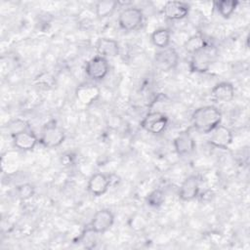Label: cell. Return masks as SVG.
I'll return each mask as SVG.
<instances>
[{
  "mask_svg": "<svg viewBox=\"0 0 250 250\" xmlns=\"http://www.w3.org/2000/svg\"><path fill=\"white\" fill-rule=\"evenodd\" d=\"M222 122L221 111L213 105H204L196 108L191 114L193 128L202 133L209 134Z\"/></svg>",
  "mask_w": 250,
  "mask_h": 250,
  "instance_id": "cell-1",
  "label": "cell"
},
{
  "mask_svg": "<svg viewBox=\"0 0 250 250\" xmlns=\"http://www.w3.org/2000/svg\"><path fill=\"white\" fill-rule=\"evenodd\" d=\"M218 52L216 48L208 44L202 50L191 55L189 61V70L195 73H205L207 72L211 65L214 63L217 58Z\"/></svg>",
  "mask_w": 250,
  "mask_h": 250,
  "instance_id": "cell-2",
  "label": "cell"
},
{
  "mask_svg": "<svg viewBox=\"0 0 250 250\" xmlns=\"http://www.w3.org/2000/svg\"><path fill=\"white\" fill-rule=\"evenodd\" d=\"M65 139L63 129L57 124L56 121L51 120L47 122L40 133L39 144L48 148H55L60 146Z\"/></svg>",
  "mask_w": 250,
  "mask_h": 250,
  "instance_id": "cell-3",
  "label": "cell"
},
{
  "mask_svg": "<svg viewBox=\"0 0 250 250\" xmlns=\"http://www.w3.org/2000/svg\"><path fill=\"white\" fill-rule=\"evenodd\" d=\"M144 21L143 11L136 7L126 8L118 15V24L125 31H135L139 29Z\"/></svg>",
  "mask_w": 250,
  "mask_h": 250,
  "instance_id": "cell-4",
  "label": "cell"
},
{
  "mask_svg": "<svg viewBox=\"0 0 250 250\" xmlns=\"http://www.w3.org/2000/svg\"><path fill=\"white\" fill-rule=\"evenodd\" d=\"M168 122V116L164 112L153 110L146 114L141 121V127L152 135H159L165 131Z\"/></svg>",
  "mask_w": 250,
  "mask_h": 250,
  "instance_id": "cell-5",
  "label": "cell"
},
{
  "mask_svg": "<svg viewBox=\"0 0 250 250\" xmlns=\"http://www.w3.org/2000/svg\"><path fill=\"white\" fill-rule=\"evenodd\" d=\"M109 71L108 61L101 56H95L90 59L85 65V72L87 76L94 81L103 80Z\"/></svg>",
  "mask_w": 250,
  "mask_h": 250,
  "instance_id": "cell-6",
  "label": "cell"
},
{
  "mask_svg": "<svg viewBox=\"0 0 250 250\" xmlns=\"http://www.w3.org/2000/svg\"><path fill=\"white\" fill-rule=\"evenodd\" d=\"M114 224V215L109 209H101L97 211L88 228L95 231L97 234L104 233L109 230Z\"/></svg>",
  "mask_w": 250,
  "mask_h": 250,
  "instance_id": "cell-7",
  "label": "cell"
},
{
  "mask_svg": "<svg viewBox=\"0 0 250 250\" xmlns=\"http://www.w3.org/2000/svg\"><path fill=\"white\" fill-rule=\"evenodd\" d=\"M233 135L232 132L224 125L217 126L209 133L208 143L217 148L227 149L232 144Z\"/></svg>",
  "mask_w": 250,
  "mask_h": 250,
  "instance_id": "cell-8",
  "label": "cell"
},
{
  "mask_svg": "<svg viewBox=\"0 0 250 250\" xmlns=\"http://www.w3.org/2000/svg\"><path fill=\"white\" fill-rule=\"evenodd\" d=\"M154 62L159 69L162 71H169L176 68L178 65L179 55L174 48L167 47L155 54Z\"/></svg>",
  "mask_w": 250,
  "mask_h": 250,
  "instance_id": "cell-9",
  "label": "cell"
},
{
  "mask_svg": "<svg viewBox=\"0 0 250 250\" xmlns=\"http://www.w3.org/2000/svg\"><path fill=\"white\" fill-rule=\"evenodd\" d=\"M200 192V179L196 175H190L186 178L179 188V197L183 201H191L195 199Z\"/></svg>",
  "mask_w": 250,
  "mask_h": 250,
  "instance_id": "cell-10",
  "label": "cell"
},
{
  "mask_svg": "<svg viewBox=\"0 0 250 250\" xmlns=\"http://www.w3.org/2000/svg\"><path fill=\"white\" fill-rule=\"evenodd\" d=\"M12 140L14 146L23 151L33 150L39 143V138L31 129L12 136Z\"/></svg>",
  "mask_w": 250,
  "mask_h": 250,
  "instance_id": "cell-11",
  "label": "cell"
},
{
  "mask_svg": "<svg viewBox=\"0 0 250 250\" xmlns=\"http://www.w3.org/2000/svg\"><path fill=\"white\" fill-rule=\"evenodd\" d=\"M189 13V5L182 1H168L163 6V14L170 21H180Z\"/></svg>",
  "mask_w": 250,
  "mask_h": 250,
  "instance_id": "cell-12",
  "label": "cell"
},
{
  "mask_svg": "<svg viewBox=\"0 0 250 250\" xmlns=\"http://www.w3.org/2000/svg\"><path fill=\"white\" fill-rule=\"evenodd\" d=\"M100 94V88L92 83L81 84L75 90L77 101L84 105H90L95 103L99 99Z\"/></svg>",
  "mask_w": 250,
  "mask_h": 250,
  "instance_id": "cell-13",
  "label": "cell"
},
{
  "mask_svg": "<svg viewBox=\"0 0 250 250\" xmlns=\"http://www.w3.org/2000/svg\"><path fill=\"white\" fill-rule=\"evenodd\" d=\"M110 187V178L103 173L93 174L87 185L88 191L94 196H102Z\"/></svg>",
  "mask_w": 250,
  "mask_h": 250,
  "instance_id": "cell-14",
  "label": "cell"
},
{
  "mask_svg": "<svg viewBox=\"0 0 250 250\" xmlns=\"http://www.w3.org/2000/svg\"><path fill=\"white\" fill-rule=\"evenodd\" d=\"M173 146L175 151L181 156L191 154L196 147V144L193 137L188 131L180 133L173 140Z\"/></svg>",
  "mask_w": 250,
  "mask_h": 250,
  "instance_id": "cell-15",
  "label": "cell"
},
{
  "mask_svg": "<svg viewBox=\"0 0 250 250\" xmlns=\"http://www.w3.org/2000/svg\"><path fill=\"white\" fill-rule=\"evenodd\" d=\"M234 87L229 82H220L216 84L210 93V98L216 103H229L234 98Z\"/></svg>",
  "mask_w": 250,
  "mask_h": 250,
  "instance_id": "cell-16",
  "label": "cell"
},
{
  "mask_svg": "<svg viewBox=\"0 0 250 250\" xmlns=\"http://www.w3.org/2000/svg\"><path fill=\"white\" fill-rule=\"evenodd\" d=\"M119 44L113 38L102 37L96 43V51L98 56L103 58H115L119 54Z\"/></svg>",
  "mask_w": 250,
  "mask_h": 250,
  "instance_id": "cell-17",
  "label": "cell"
},
{
  "mask_svg": "<svg viewBox=\"0 0 250 250\" xmlns=\"http://www.w3.org/2000/svg\"><path fill=\"white\" fill-rule=\"evenodd\" d=\"M208 44L209 43L207 42V40L201 33H196V34H193L190 37H188L185 41L183 47L187 53L193 55L194 53L205 48Z\"/></svg>",
  "mask_w": 250,
  "mask_h": 250,
  "instance_id": "cell-18",
  "label": "cell"
},
{
  "mask_svg": "<svg viewBox=\"0 0 250 250\" xmlns=\"http://www.w3.org/2000/svg\"><path fill=\"white\" fill-rule=\"evenodd\" d=\"M150 40L155 47L159 49H165L170 45L171 32L167 28H157L151 33Z\"/></svg>",
  "mask_w": 250,
  "mask_h": 250,
  "instance_id": "cell-19",
  "label": "cell"
},
{
  "mask_svg": "<svg viewBox=\"0 0 250 250\" xmlns=\"http://www.w3.org/2000/svg\"><path fill=\"white\" fill-rule=\"evenodd\" d=\"M118 7V2L113 0H104L97 2L95 6L96 16L99 19H106L110 17Z\"/></svg>",
  "mask_w": 250,
  "mask_h": 250,
  "instance_id": "cell-20",
  "label": "cell"
},
{
  "mask_svg": "<svg viewBox=\"0 0 250 250\" xmlns=\"http://www.w3.org/2000/svg\"><path fill=\"white\" fill-rule=\"evenodd\" d=\"M238 4L239 2L235 0H220L214 2L215 9L224 19H229L235 12Z\"/></svg>",
  "mask_w": 250,
  "mask_h": 250,
  "instance_id": "cell-21",
  "label": "cell"
},
{
  "mask_svg": "<svg viewBox=\"0 0 250 250\" xmlns=\"http://www.w3.org/2000/svg\"><path fill=\"white\" fill-rule=\"evenodd\" d=\"M165 201V193L162 189L157 188L152 190L146 196V203L151 207H160Z\"/></svg>",
  "mask_w": 250,
  "mask_h": 250,
  "instance_id": "cell-22",
  "label": "cell"
},
{
  "mask_svg": "<svg viewBox=\"0 0 250 250\" xmlns=\"http://www.w3.org/2000/svg\"><path fill=\"white\" fill-rule=\"evenodd\" d=\"M29 129H30L29 124L25 120L21 118L14 119L8 124V130L11 133V136H14L16 134H19L21 132H23Z\"/></svg>",
  "mask_w": 250,
  "mask_h": 250,
  "instance_id": "cell-23",
  "label": "cell"
},
{
  "mask_svg": "<svg viewBox=\"0 0 250 250\" xmlns=\"http://www.w3.org/2000/svg\"><path fill=\"white\" fill-rule=\"evenodd\" d=\"M16 193H17V196L21 200H27V199H30L34 195L35 188L31 184L25 183V184H21L17 187Z\"/></svg>",
  "mask_w": 250,
  "mask_h": 250,
  "instance_id": "cell-24",
  "label": "cell"
},
{
  "mask_svg": "<svg viewBox=\"0 0 250 250\" xmlns=\"http://www.w3.org/2000/svg\"><path fill=\"white\" fill-rule=\"evenodd\" d=\"M36 80L38 81V85H42L45 88L52 86L53 82H54L53 77L50 74H48V73H45V77H42V75H39L36 78Z\"/></svg>",
  "mask_w": 250,
  "mask_h": 250,
  "instance_id": "cell-25",
  "label": "cell"
}]
</instances>
